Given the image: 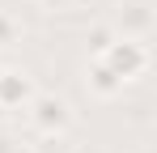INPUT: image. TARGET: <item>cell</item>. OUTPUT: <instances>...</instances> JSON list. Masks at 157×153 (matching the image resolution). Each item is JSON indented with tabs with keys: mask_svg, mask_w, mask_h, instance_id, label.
Listing matches in <instances>:
<instances>
[{
	"mask_svg": "<svg viewBox=\"0 0 157 153\" xmlns=\"http://www.w3.org/2000/svg\"><path fill=\"white\" fill-rule=\"evenodd\" d=\"M115 38H119V34H115V26H94V34H89V55H102Z\"/></svg>",
	"mask_w": 157,
	"mask_h": 153,
	"instance_id": "cell-6",
	"label": "cell"
},
{
	"mask_svg": "<svg viewBox=\"0 0 157 153\" xmlns=\"http://www.w3.org/2000/svg\"><path fill=\"white\" fill-rule=\"evenodd\" d=\"M89 60H94V55H89ZM98 60H102L106 68L119 76L123 85H128L132 76H140L144 68H149V47H144V43H136V38H115V43H110Z\"/></svg>",
	"mask_w": 157,
	"mask_h": 153,
	"instance_id": "cell-2",
	"label": "cell"
},
{
	"mask_svg": "<svg viewBox=\"0 0 157 153\" xmlns=\"http://www.w3.org/2000/svg\"><path fill=\"white\" fill-rule=\"evenodd\" d=\"M34 4H38V9H47V13H59V9H68L72 0H34Z\"/></svg>",
	"mask_w": 157,
	"mask_h": 153,
	"instance_id": "cell-8",
	"label": "cell"
},
{
	"mask_svg": "<svg viewBox=\"0 0 157 153\" xmlns=\"http://www.w3.org/2000/svg\"><path fill=\"white\" fill-rule=\"evenodd\" d=\"M85 85H89V94H94V98H119V94H123V81H119L115 73H110V68H106V64L98 60V55L89 60Z\"/></svg>",
	"mask_w": 157,
	"mask_h": 153,
	"instance_id": "cell-5",
	"label": "cell"
},
{
	"mask_svg": "<svg viewBox=\"0 0 157 153\" xmlns=\"http://www.w3.org/2000/svg\"><path fill=\"white\" fill-rule=\"evenodd\" d=\"M17 43V22L9 13H0V47H13Z\"/></svg>",
	"mask_w": 157,
	"mask_h": 153,
	"instance_id": "cell-7",
	"label": "cell"
},
{
	"mask_svg": "<svg viewBox=\"0 0 157 153\" xmlns=\"http://www.w3.org/2000/svg\"><path fill=\"white\" fill-rule=\"evenodd\" d=\"M153 30V9L144 0H119V17H115V34L119 38H136L144 43Z\"/></svg>",
	"mask_w": 157,
	"mask_h": 153,
	"instance_id": "cell-3",
	"label": "cell"
},
{
	"mask_svg": "<svg viewBox=\"0 0 157 153\" xmlns=\"http://www.w3.org/2000/svg\"><path fill=\"white\" fill-rule=\"evenodd\" d=\"M34 98V81L21 68H0V106H21Z\"/></svg>",
	"mask_w": 157,
	"mask_h": 153,
	"instance_id": "cell-4",
	"label": "cell"
},
{
	"mask_svg": "<svg viewBox=\"0 0 157 153\" xmlns=\"http://www.w3.org/2000/svg\"><path fill=\"white\" fill-rule=\"evenodd\" d=\"M26 106H30L34 132H43V136H64L72 128V106H68V98H59V94H34Z\"/></svg>",
	"mask_w": 157,
	"mask_h": 153,
	"instance_id": "cell-1",
	"label": "cell"
}]
</instances>
